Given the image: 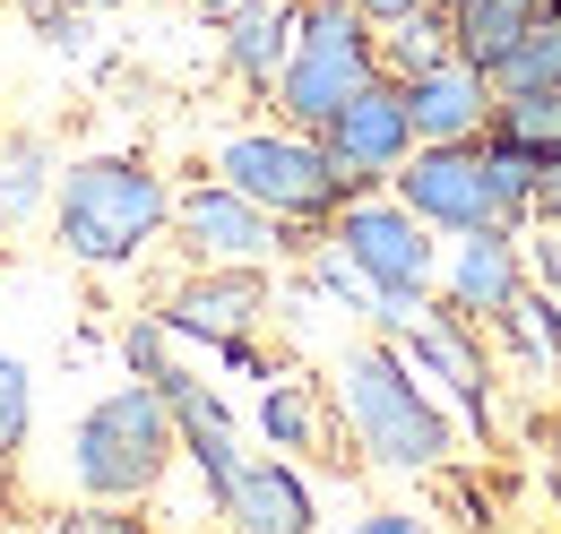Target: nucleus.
Here are the masks:
<instances>
[{
    "mask_svg": "<svg viewBox=\"0 0 561 534\" xmlns=\"http://www.w3.org/2000/svg\"><path fill=\"white\" fill-rule=\"evenodd\" d=\"M173 224V182L147 155H78L53 190V242L78 267H130Z\"/></svg>",
    "mask_w": 561,
    "mask_h": 534,
    "instance_id": "1",
    "label": "nucleus"
},
{
    "mask_svg": "<svg viewBox=\"0 0 561 534\" xmlns=\"http://www.w3.org/2000/svg\"><path fill=\"white\" fill-rule=\"evenodd\" d=\"M337 414H346L354 449L389 474H432V466H449V449H458L449 414L423 397L415 362L389 353V345H354L337 362Z\"/></svg>",
    "mask_w": 561,
    "mask_h": 534,
    "instance_id": "2",
    "label": "nucleus"
},
{
    "mask_svg": "<svg viewBox=\"0 0 561 534\" xmlns=\"http://www.w3.org/2000/svg\"><path fill=\"white\" fill-rule=\"evenodd\" d=\"M329 242H337V259L371 285V320H389V328L423 320V302H432V285H440V242H432V224H423L398 190H354V199L329 216Z\"/></svg>",
    "mask_w": 561,
    "mask_h": 534,
    "instance_id": "3",
    "label": "nucleus"
},
{
    "mask_svg": "<svg viewBox=\"0 0 561 534\" xmlns=\"http://www.w3.org/2000/svg\"><path fill=\"white\" fill-rule=\"evenodd\" d=\"M173 449H182V431H173V405L156 380H130V388H113V397H95L78 414V440H70V474L87 500H147L164 466H173Z\"/></svg>",
    "mask_w": 561,
    "mask_h": 534,
    "instance_id": "4",
    "label": "nucleus"
},
{
    "mask_svg": "<svg viewBox=\"0 0 561 534\" xmlns=\"http://www.w3.org/2000/svg\"><path fill=\"white\" fill-rule=\"evenodd\" d=\"M371 78H380V26L354 18L346 0H302L294 53H285L268 104H277L285 130H320V121H329L346 95H363Z\"/></svg>",
    "mask_w": 561,
    "mask_h": 534,
    "instance_id": "5",
    "label": "nucleus"
},
{
    "mask_svg": "<svg viewBox=\"0 0 561 534\" xmlns=\"http://www.w3.org/2000/svg\"><path fill=\"white\" fill-rule=\"evenodd\" d=\"M216 182H233L251 207H268L277 224H329L337 207L354 199V182L329 164V147L311 130H233L225 147H216Z\"/></svg>",
    "mask_w": 561,
    "mask_h": 534,
    "instance_id": "6",
    "label": "nucleus"
},
{
    "mask_svg": "<svg viewBox=\"0 0 561 534\" xmlns=\"http://www.w3.org/2000/svg\"><path fill=\"white\" fill-rule=\"evenodd\" d=\"M191 267H268L277 251H294V233L302 224H277L268 207H251L233 182H191L182 199H173V224H164Z\"/></svg>",
    "mask_w": 561,
    "mask_h": 534,
    "instance_id": "7",
    "label": "nucleus"
},
{
    "mask_svg": "<svg viewBox=\"0 0 561 534\" xmlns=\"http://www.w3.org/2000/svg\"><path fill=\"white\" fill-rule=\"evenodd\" d=\"M311 138L329 147V164L346 173L354 190H380V182H389V173H398V164L415 155V121H407V86H398V78L380 69V78H371L363 95H346V104H337V113H329V121H320Z\"/></svg>",
    "mask_w": 561,
    "mask_h": 534,
    "instance_id": "8",
    "label": "nucleus"
},
{
    "mask_svg": "<svg viewBox=\"0 0 561 534\" xmlns=\"http://www.w3.org/2000/svg\"><path fill=\"white\" fill-rule=\"evenodd\" d=\"M173 336H199V345H251V328L268 320V276L260 267H191L173 293H164V311H156Z\"/></svg>",
    "mask_w": 561,
    "mask_h": 534,
    "instance_id": "9",
    "label": "nucleus"
},
{
    "mask_svg": "<svg viewBox=\"0 0 561 534\" xmlns=\"http://www.w3.org/2000/svg\"><path fill=\"white\" fill-rule=\"evenodd\" d=\"M389 190L415 207L432 233H476V224H492V190H484L476 138H467V147H415V155L389 173Z\"/></svg>",
    "mask_w": 561,
    "mask_h": 534,
    "instance_id": "10",
    "label": "nucleus"
},
{
    "mask_svg": "<svg viewBox=\"0 0 561 534\" xmlns=\"http://www.w3.org/2000/svg\"><path fill=\"white\" fill-rule=\"evenodd\" d=\"M458 251L440 259V302L467 320V328H492L518 293H527V242L501 233V224H476V233H449Z\"/></svg>",
    "mask_w": 561,
    "mask_h": 534,
    "instance_id": "11",
    "label": "nucleus"
},
{
    "mask_svg": "<svg viewBox=\"0 0 561 534\" xmlns=\"http://www.w3.org/2000/svg\"><path fill=\"white\" fill-rule=\"evenodd\" d=\"M407 86V121H415V147H467V138H484L492 130V86L476 61H432L415 69V78H398Z\"/></svg>",
    "mask_w": 561,
    "mask_h": 534,
    "instance_id": "12",
    "label": "nucleus"
},
{
    "mask_svg": "<svg viewBox=\"0 0 561 534\" xmlns=\"http://www.w3.org/2000/svg\"><path fill=\"white\" fill-rule=\"evenodd\" d=\"M156 388H164V405H173V431H182L191 466L208 474V500H225V491H233V474L251 466V457H242V431H233V414H225V397H216L208 380H191L182 362H164V371H156Z\"/></svg>",
    "mask_w": 561,
    "mask_h": 534,
    "instance_id": "13",
    "label": "nucleus"
},
{
    "mask_svg": "<svg viewBox=\"0 0 561 534\" xmlns=\"http://www.w3.org/2000/svg\"><path fill=\"white\" fill-rule=\"evenodd\" d=\"M216 518H225V534H311L320 526V500H311V483L285 457H260V466L233 474V491L216 500Z\"/></svg>",
    "mask_w": 561,
    "mask_h": 534,
    "instance_id": "14",
    "label": "nucleus"
},
{
    "mask_svg": "<svg viewBox=\"0 0 561 534\" xmlns=\"http://www.w3.org/2000/svg\"><path fill=\"white\" fill-rule=\"evenodd\" d=\"M294 18H302V0H242V9L225 18V69H233L251 95L277 86L285 53H294Z\"/></svg>",
    "mask_w": 561,
    "mask_h": 534,
    "instance_id": "15",
    "label": "nucleus"
},
{
    "mask_svg": "<svg viewBox=\"0 0 561 534\" xmlns=\"http://www.w3.org/2000/svg\"><path fill=\"white\" fill-rule=\"evenodd\" d=\"M440 9H449V53H458V61H476L492 78V69L510 61V44L536 26V9H545V0H440Z\"/></svg>",
    "mask_w": 561,
    "mask_h": 534,
    "instance_id": "16",
    "label": "nucleus"
},
{
    "mask_svg": "<svg viewBox=\"0 0 561 534\" xmlns=\"http://www.w3.org/2000/svg\"><path fill=\"white\" fill-rule=\"evenodd\" d=\"M61 190V164L44 138H0V233H26Z\"/></svg>",
    "mask_w": 561,
    "mask_h": 534,
    "instance_id": "17",
    "label": "nucleus"
},
{
    "mask_svg": "<svg viewBox=\"0 0 561 534\" xmlns=\"http://www.w3.org/2000/svg\"><path fill=\"white\" fill-rule=\"evenodd\" d=\"M476 155H484L492 224H501V233H536V155H527V147H510L501 130L476 138Z\"/></svg>",
    "mask_w": 561,
    "mask_h": 534,
    "instance_id": "18",
    "label": "nucleus"
},
{
    "mask_svg": "<svg viewBox=\"0 0 561 534\" xmlns=\"http://www.w3.org/2000/svg\"><path fill=\"white\" fill-rule=\"evenodd\" d=\"M492 130L510 147H527L536 164H553L561 155V86H501L492 95Z\"/></svg>",
    "mask_w": 561,
    "mask_h": 534,
    "instance_id": "19",
    "label": "nucleus"
},
{
    "mask_svg": "<svg viewBox=\"0 0 561 534\" xmlns=\"http://www.w3.org/2000/svg\"><path fill=\"white\" fill-rule=\"evenodd\" d=\"M432 61H449V9H440V0H423L398 26H380V69H389V78H415V69H432Z\"/></svg>",
    "mask_w": 561,
    "mask_h": 534,
    "instance_id": "20",
    "label": "nucleus"
},
{
    "mask_svg": "<svg viewBox=\"0 0 561 534\" xmlns=\"http://www.w3.org/2000/svg\"><path fill=\"white\" fill-rule=\"evenodd\" d=\"M492 328L510 336V353H518V362H536L545 380H561V302H553V293H518Z\"/></svg>",
    "mask_w": 561,
    "mask_h": 534,
    "instance_id": "21",
    "label": "nucleus"
},
{
    "mask_svg": "<svg viewBox=\"0 0 561 534\" xmlns=\"http://www.w3.org/2000/svg\"><path fill=\"white\" fill-rule=\"evenodd\" d=\"M492 86H561V0L536 9V26L510 44V61L492 69Z\"/></svg>",
    "mask_w": 561,
    "mask_h": 534,
    "instance_id": "22",
    "label": "nucleus"
},
{
    "mask_svg": "<svg viewBox=\"0 0 561 534\" xmlns=\"http://www.w3.org/2000/svg\"><path fill=\"white\" fill-rule=\"evenodd\" d=\"M260 431H268L277 449H320V405H311V388L277 380V388L260 397Z\"/></svg>",
    "mask_w": 561,
    "mask_h": 534,
    "instance_id": "23",
    "label": "nucleus"
},
{
    "mask_svg": "<svg viewBox=\"0 0 561 534\" xmlns=\"http://www.w3.org/2000/svg\"><path fill=\"white\" fill-rule=\"evenodd\" d=\"M26 431H35V371L18 353H0V466L26 449Z\"/></svg>",
    "mask_w": 561,
    "mask_h": 534,
    "instance_id": "24",
    "label": "nucleus"
},
{
    "mask_svg": "<svg viewBox=\"0 0 561 534\" xmlns=\"http://www.w3.org/2000/svg\"><path fill=\"white\" fill-rule=\"evenodd\" d=\"M164 320H130V328H122V353H130V380H156V371H164V362H173V345H164Z\"/></svg>",
    "mask_w": 561,
    "mask_h": 534,
    "instance_id": "25",
    "label": "nucleus"
},
{
    "mask_svg": "<svg viewBox=\"0 0 561 534\" xmlns=\"http://www.w3.org/2000/svg\"><path fill=\"white\" fill-rule=\"evenodd\" d=\"M53 534H139V526L122 518V500H78V509L53 518Z\"/></svg>",
    "mask_w": 561,
    "mask_h": 534,
    "instance_id": "26",
    "label": "nucleus"
},
{
    "mask_svg": "<svg viewBox=\"0 0 561 534\" xmlns=\"http://www.w3.org/2000/svg\"><path fill=\"white\" fill-rule=\"evenodd\" d=\"M553 224H561V155L536 164V233H553Z\"/></svg>",
    "mask_w": 561,
    "mask_h": 534,
    "instance_id": "27",
    "label": "nucleus"
},
{
    "mask_svg": "<svg viewBox=\"0 0 561 534\" xmlns=\"http://www.w3.org/2000/svg\"><path fill=\"white\" fill-rule=\"evenodd\" d=\"M527 267H536V285H545V293L561 302V224H553V233H536V251H527Z\"/></svg>",
    "mask_w": 561,
    "mask_h": 534,
    "instance_id": "28",
    "label": "nucleus"
},
{
    "mask_svg": "<svg viewBox=\"0 0 561 534\" xmlns=\"http://www.w3.org/2000/svg\"><path fill=\"white\" fill-rule=\"evenodd\" d=\"M346 534H432V526H423L415 509H371V518H354Z\"/></svg>",
    "mask_w": 561,
    "mask_h": 534,
    "instance_id": "29",
    "label": "nucleus"
},
{
    "mask_svg": "<svg viewBox=\"0 0 561 534\" xmlns=\"http://www.w3.org/2000/svg\"><path fill=\"white\" fill-rule=\"evenodd\" d=\"M354 18H371V26H398V18H407V9H423V0H346Z\"/></svg>",
    "mask_w": 561,
    "mask_h": 534,
    "instance_id": "30",
    "label": "nucleus"
},
{
    "mask_svg": "<svg viewBox=\"0 0 561 534\" xmlns=\"http://www.w3.org/2000/svg\"><path fill=\"white\" fill-rule=\"evenodd\" d=\"M191 9H199V18H208V26H225V18H233V9H242V0H191Z\"/></svg>",
    "mask_w": 561,
    "mask_h": 534,
    "instance_id": "31",
    "label": "nucleus"
},
{
    "mask_svg": "<svg viewBox=\"0 0 561 534\" xmlns=\"http://www.w3.org/2000/svg\"><path fill=\"white\" fill-rule=\"evenodd\" d=\"M553 500H561V440H553Z\"/></svg>",
    "mask_w": 561,
    "mask_h": 534,
    "instance_id": "32",
    "label": "nucleus"
},
{
    "mask_svg": "<svg viewBox=\"0 0 561 534\" xmlns=\"http://www.w3.org/2000/svg\"><path fill=\"white\" fill-rule=\"evenodd\" d=\"M70 9H113V0H70Z\"/></svg>",
    "mask_w": 561,
    "mask_h": 534,
    "instance_id": "33",
    "label": "nucleus"
}]
</instances>
